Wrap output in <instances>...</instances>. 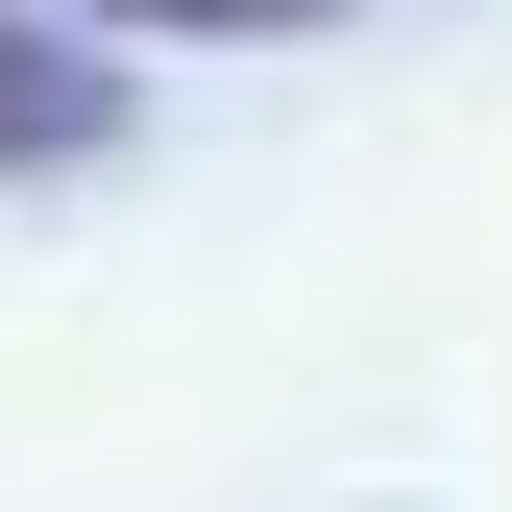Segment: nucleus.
<instances>
[{
    "instance_id": "f257e3e1",
    "label": "nucleus",
    "mask_w": 512,
    "mask_h": 512,
    "mask_svg": "<svg viewBox=\"0 0 512 512\" xmlns=\"http://www.w3.org/2000/svg\"><path fill=\"white\" fill-rule=\"evenodd\" d=\"M122 147V74L74 25H25V0H0V196H25V171H98Z\"/></svg>"
},
{
    "instance_id": "f03ea898",
    "label": "nucleus",
    "mask_w": 512,
    "mask_h": 512,
    "mask_svg": "<svg viewBox=\"0 0 512 512\" xmlns=\"http://www.w3.org/2000/svg\"><path fill=\"white\" fill-rule=\"evenodd\" d=\"M74 25H171V49H293V25H342V0H74Z\"/></svg>"
}]
</instances>
